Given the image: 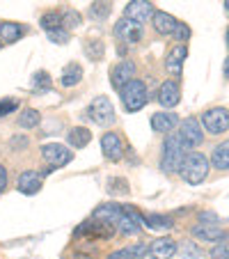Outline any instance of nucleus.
Instances as JSON below:
<instances>
[{"label":"nucleus","mask_w":229,"mask_h":259,"mask_svg":"<svg viewBox=\"0 0 229 259\" xmlns=\"http://www.w3.org/2000/svg\"><path fill=\"white\" fill-rule=\"evenodd\" d=\"M119 97H122V103L128 113H138L147 106L149 101V94H147V85L142 80H128L124 88H119Z\"/></svg>","instance_id":"3"},{"label":"nucleus","mask_w":229,"mask_h":259,"mask_svg":"<svg viewBox=\"0 0 229 259\" xmlns=\"http://www.w3.org/2000/svg\"><path fill=\"white\" fill-rule=\"evenodd\" d=\"M179 142L184 145V149H195L204 142V133H202V124L195 117H186L181 122V128L176 131Z\"/></svg>","instance_id":"4"},{"label":"nucleus","mask_w":229,"mask_h":259,"mask_svg":"<svg viewBox=\"0 0 229 259\" xmlns=\"http://www.w3.org/2000/svg\"><path fill=\"white\" fill-rule=\"evenodd\" d=\"M158 101H161L163 108H174L176 103L181 101V90L176 80H165L158 90Z\"/></svg>","instance_id":"14"},{"label":"nucleus","mask_w":229,"mask_h":259,"mask_svg":"<svg viewBox=\"0 0 229 259\" xmlns=\"http://www.w3.org/2000/svg\"><path fill=\"white\" fill-rule=\"evenodd\" d=\"M193 236L200 241H211V243H218V241H224L227 239V232H224L222 225H202L197 223L193 227Z\"/></svg>","instance_id":"13"},{"label":"nucleus","mask_w":229,"mask_h":259,"mask_svg":"<svg viewBox=\"0 0 229 259\" xmlns=\"http://www.w3.org/2000/svg\"><path fill=\"white\" fill-rule=\"evenodd\" d=\"M211 161H213L215 170H222V172L227 170V167H229V145H227V142L213 147V156H211Z\"/></svg>","instance_id":"26"},{"label":"nucleus","mask_w":229,"mask_h":259,"mask_svg":"<svg viewBox=\"0 0 229 259\" xmlns=\"http://www.w3.org/2000/svg\"><path fill=\"white\" fill-rule=\"evenodd\" d=\"M174 39H179V41H186L190 37V28L186 23H176V28H174Z\"/></svg>","instance_id":"37"},{"label":"nucleus","mask_w":229,"mask_h":259,"mask_svg":"<svg viewBox=\"0 0 229 259\" xmlns=\"http://www.w3.org/2000/svg\"><path fill=\"white\" fill-rule=\"evenodd\" d=\"M7 181H10V177H7V167L0 163V193L7 188Z\"/></svg>","instance_id":"39"},{"label":"nucleus","mask_w":229,"mask_h":259,"mask_svg":"<svg viewBox=\"0 0 229 259\" xmlns=\"http://www.w3.org/2000/svg\"><path fill=\"white\" fill-rule=\"evenodd\" d=\"M124 209L119 204H101L99 209H94V220H101V223H110V225H117L119 218H122Z\"/></svg>","instance_id":"18"},{"label":"nucleus","mask_w":229,"mask_h":259,"mask_svg":"<svg viewBox=\"0 0 229 259\" xmlns=\"http://www.w3.org/2000/svg\"><path fill=\"white\" fill-rule=\"evenodd\" d=\"M80 80H83V67H80V64H69L62 71L60 83H62L64 88H73V85H78Z\"/></svg>","instance_id":"23"},{"label":"nucleus","mask_w":229,"mask_h":259,"mask_svg":"<svg viewBox=\"0 0 229 259\" xmlns=\"http://www.w3.org/2000/svg\"><path fill=\"white\" fill-rule=\"evenodd\" d=\"M39 113L34 110V108H25L23 113L19 115V126L21 128H34L37 124H39Z\"/></svg>","instance_id":"27"},{"label":"nucleus","mask_w":229,"mask_h":259,"mask_svg":"<svg viewBox=\"0 0 229 259\" xmlns=\"http://www.w3.org/2000/svg\"><path fill=\"white\" fill-rule=\"evenodd\" d=\"M92 140V131H87L85 126H76L69 131V145L73 147V149H83V147H87V142Z\"/></svg>","instance_id":"21"},{"label":"nucleus","mask_w":229,"mask_h":259,"mask_svg":"<svg viewBox=\"0 0 229 259\" xmlns=\"http://www.w3.org/2000/svg\"><path fill=\"white\" fill-rule=\"evenodd\" d=\"M87 115L92 122H97L99 126H108L115 122V106L108 97H97L87 108Z\"/></svg>","instance_id":"5"},{"label":"nucleus","mask_w":229,"mask_h":259,"mask_svg":"<svg viewBox=\"0 0 229 259\" xmlns=\"http://www.w3.org/2000/svg\"><path fill=\"white\" fill-rule=\"evenodd\" d=\"M85 51H87V55H89V60H103V53H106V46H103V41L101 39H92V41H87L85 44Z\"/></svg>","instance_id":"29"},{"label":"nucleus","mask_w":229,"mask_h":259,"mask_svg":"<svg viewBox=\"0 0 229 259\" xmlns=\"http://www.w3.org/2000/svg\"><path fill=\"white\" fill-rule=\"evenodd\" d=\"M151 259H172L176 254V243L172 239H156L147 248Z\"/></svg>","instance_id":"15"},{"label":"nucleus","mask_w":229,"mask_h":259,"mask_svg":"<svg viewBox=\"0 0 229 259\" xmlns=\"http://www.w3.org/2000/svg\"><path fill=\"white\" fill-rule=\"evenodd\" d=\"M147 254V245L145 243H135L128 245V248H122L117 252H112L108 259H142Z\"/></svg>","instance_id":"22"},{"label":"nucleus","mask_w":229,"mask_h":259,"mask_svg":"<svg viewBox=\"0 0 229 259\" xmlns=\"http://www.w3.org/2000/svg\"><path fill=\"white\" fill-rule=\"evenodd\" d=\"M176 124H179V115L176 113H156L151 117V128L156 133H172Z\"/></svg>","instance_id":"16"},{"label":"nucleus","mask_w":229,"mask_h":259,"mask_svg":"<svg viewBox=\"0 0 229 259\" xmlns=\"http://www.w3.org/2000/svg\"><path fill=\"white\" fill-rule=\"evenodd\" d=\"M16 188H19V193H23V195H34V193L41 191V175H37L34 170H25L19 175V179H16Z\"/></svg>","instance_id":"12"},{"label":"nucleus","mask_w":229,"mask_h":259,"mask_svg":"<svg viewBox=\"0 0 229 259\" xmlns=\"http://www.w3.org/2000/svg\"><path fill=\"white\" fill-rule=\"evenodd\" d=\"M41 156H44V161L49 163L51 167H64L67 163H71L73 158V152L71 149H67L64 145H58V142H53V145H44L41 147Z\"/></svg>","instance_id":"7"},{"label":"nucleus","mask_w":229,"mask_h":259,"mask_svg":"<svg viewBox=\"0 0 229 259\" xmlns=\"http://www.w3.org/2000/svg\"><path fill=\"white\" fill-rule=\"evenodd\" d=\"M154 16V5L149 0H131L126 7H124V19L135 21V23L145 25L147 21Z\"/></svg>","instance_id":"8"},{"label":"nucleus","mask_w":229,"mask_h":259,"mask_svg":"<svg viewBox=\"0 0 229 259\" xmlns=\"http://www.w3.org/2000/svg\"><path fill=\"white\" fill-rule=\"evenodd\" d=\"M151 23H154V30H156L158 34H172L176 28V23L179 21L174 19L172 14H167V12H154V16H151Z\"/></svg>","instance_id":"17"},{"label":"nucleus","mask_w":229,"mask_h":259,"mask_svg":"<svg viewBox=\"0 0 229 259\" xmlns=\"http://www.w3.org/2000/svg\"><path fill=\"white\" fill-rule=\"evenodd\" d=\"M0 46H3V41H0Z\"/></svg>","instance_id":"41"},{"label":"nucleus","mask_w":229,"mask_h":259,"mask_svg":"<svg viewBox=\"0 0 229 259\" xmlns=\"http://www.w3.org/2000/svg\"><path fill=\"white\" fill-rule=\"evenodd\" d=\"M80 25V14L78 12H73V10H67L62 12V28H78Z\"/></svg>","instance_id":"33"},{"label":"nucleus","mask_w":229,"mask_h":259,"mask_svg":"<svg viewBox=\"0 0 229 259\" xmlns=\"http://www.w3.org/2000/svg\"><path fill=\"white\" fill-rule=\"evenodd\" d=\"M12 147H14V149H16V147H28V138H23V136H16V138H12Z\"/></svg>","instance_id":"40"},{"label":"nucleus","mask_w":229,"mask_h":259,"mask_svg":"<svg viewBox=\"0 0 229 259\" xmlns=\"http://www.w3.org/2000/svg\"><path fill=\"white\" fill-rule=\"evenodd\" d=\"M202 124L204 128L211 133V136H222L227 133L229 128V115H227V108H211L202 115Z\"/></svg>","instance_id":"6"},{"label":"nucleus","mask_w":229,"mask_h":259,"mask_svg":"<svg viewBox=\"0 0 229 259\" xmlns=\"http://www.w3.org/2000/svg\"><path fill=\"white\" fill-rule=\"evenodd\" d=\"M32 85L37 92H49L51 90V76L46 71H37L34 73V78H32Z\"/></svg>","instance_id":"32"},{"label":"nucleus","mask_w":229,"mask_h":259,"mask_svg":"<svg viewBox=\"0 0 229 259\" xmlns=\"http://www.w3.org/2000/svg\"><path fill=\"white\" fill-rule=\"evenodd\" d=\"M23 34H25V28H23V25L10 23V21L0 23V41H5V44H14V41H19Z\"/></svg>","instance_id":"20"},{"label":"nucleus","mask_w":229,"mask_h":259,"mask_svg":"<svg viewBox=\"0 0 229 259\" xmlns=\"http://www.w3.org/2000/svg\"><path fill=\"white\" fill-rule=\"evenodd\" d=\"M142 25L135 23V21H128V19H122L117 21V25H115V37L117 39H122L124 44H138V41L142 39Z\"/></svg>","instance_id":"9"},{"label":"nucleus","mask_w":229,"mask_h":259,"mask_svg":"<svg viewBox=\"0 0 229 259\" xmlns=\"http://www.w3.org/2000/svg\"><path fill=\"white\" fill-rule=\"evenodd\" d=\"M184 145L179 142V136L176 133H167L165 142H163V154H161V170L172 175L181 167V161H184Z\"/></svg>","instance_id":"2"},{"label":"nucleus","mask_w":229,"mask_h":259,"mask_svg":"<svg viewBox=\"0 0 229 259\" xmlns=\"http://www.w3.org/2000/svg\"><path fill=\"white\" fill-rule=\"evenodd\" d=\"M211 257H213V259H227V257H229V245H227V239L220 241V245H215V248L211 250Z\"/></svg>","instance_id":"36"},{"label":"nucleus","mask_w":229,"mask_h":259,"mask_svg":"<svg viewBox=\"0 0 229 259\" xmlns=\"http://www.w3.org/2000/svg\"><path fill=\"white\" fill-rule=\"evenodd\" d=\"M101 149H103V156L115 163L122 161V156H124V142L117 133H106L101 138Z\"/></svg>","instance_id":"10"},{"label":"nucleus","mask_w":229,"mask_h":259,"mask_svg":"<svg viewBox=\"0 0 229 259\" xmlns=\"http://www.w3.org/2000/svg\"><path fill=\"white\" fill-rule=\"evenodd\" d=\"M209 158L204 156V154L200 152H190L184 156V161H181V177H184V181L188 184V186H200L202 181L206 179V175H209Z\"/></svg>","instance_id":"1"},{"label":"nucleus","mask_w":229,"mask_h":259,"mask_svg":"<svg viewBox=\"0 0 229 259\" xmlns=\"http://www.w3.org/2000/svg\"><path fill=\"white\" fill-rule=\"evenodd\" d=\"M112 12V3L110 0H94L89 7V19L92 21H106Z\"/></svg>","instance_id":"25"},{"label":"nucleus","mask_w":229,"mask_h":259,"mask_svg":"<svg viewBox=\"0 0 229 259\" xmlns=\"http://www.w3.org/2000/svg\"><path fill=\"white\" fill-rule=\"evenodd\" d=\"M200 223L202 225H220V218H218V213H213V211H204V213L200 215Z\"/></svg>","instance_id":"38"},{"label":"nucleus","mask_w":229,"mask_h":259,"mask_svg":"<svg viewBox=\"0 0 229 259\" xmlns=\"http://www.w3.org/2000/svg\"><path fill=\"white\" fill-rule=\"evenodd\" d=\"M39 25L46 30V32H49V30L60 28V25H62V14H60V12H55V10H53V12H46V14L41 16Z\"/></svg>","instance_id":"28"},{"label":"nucleus","mask_w":229,"mask_h":259,"mask_svg":"<svg viewBox=\"0 0 229 259\" xmlns=\"http://www.w3.org/2000/svg\"><path fill=\"white\" fill-rule=\"evenodd\" d=\"M133 76H135V62H133V60H122L117 67L112 69L110 83L119 90V88H124L128 80H133Z\"/></svg>","instance_id":"11"},{"label":"nucleus","mask_w":229,"mask_h":259,"mask_svg":"<svg viewBox=\"0 0 229 259\" xmlns=\"http://www.w3.org/2000/svg\"><path fill=\"white\" fill-rule=\"evenodd\" d=\"M19 110V101L14 99H5V101H0V117H5L10 113H16Z\"/></svg>","instance_id":"35"},{"label":"nucleus","mask_w":229,"mask_h":259,"mask_svg":"<svg viewBox=\"0 0 229 259\" xmlns=\"http://www.w3.org/2000/svg\"><path fill=\"white\" fill-rule=\"evenodd\" d=\"M108 193H115V195H126L128 193V181L122 177H112L108 179Z\"/></svg>","instance_id":"30"},{"label":"nucleus","mask_w":229,"mask_h":259,"mask_svg":"<svg viewBox=\"0 0 229 259\" xmlns=\"http://www.w3.org/2000/svg\"><path fill=\"white\" fill-rule=\"evenodd\" d=\"M176 250H181L184 259H200L202 257V250H200V245H197L195 241H184L181 248H176Z\"/></svg>","instance_id":"31"},{"label":"nucleus","mask_w":229,"mask_h":259,"mask_svg":"<svg viewBox=\"0 0 229 259\" xmlns=\"http://www.w3.org/2000/svg\"><path fill=\"white\" fill-rule=\"evenodd\" d=\"M186 55H188V49H186V44H179V46H174V49L170 51V55L165 58V67H167V71L170 73H181V69H184V60H186Z\"/></svg>","instance_id":"19"},{"label":"nucleus","mask_w":229,"mask_h":259,"mask_svg":"<svg viewBox=\"0 0 229 259\" xmlns=\"http://www.w3.org/2000/svg\"><path fill=\"white\" fill-rule=\"evenodd\" d=\"M49 37H51L53 44H67L69 41V30L60 25V28H55V30H49Z\"/></svg>","instance_id":"34"},{"label":"nucleus","mask_w":229,"mask_h":259,"mask_svg":"<svg viewBox=\"0 0 229 259\" xmlns=\"http://www.w3.org/2000/svg\"><path fill=\"white\" fill-rule=\"evenodd\" d=\"M142 225L151 227V230H172V223L167 215H161V213H149V215H142Z\"/></svg>","instance_id":"24"}]
</instances>
